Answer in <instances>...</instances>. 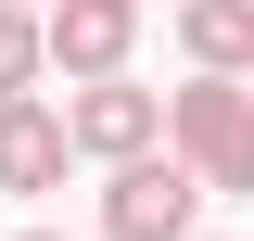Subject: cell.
<instances>
[{"mask_svg":"<svg viewBox=\"0 0 254 241\" xmlns=\"http://www.w3.org/2000/svg\"><path fill=\"white\" fill-rule=\"evenodd\" d=\"M178 51H190V63H229V76H254V0H178Z\"/></svg>","mask_w":254,"mask_h":241,"instance_id":"cell-6","label":"cell"},{"mask_svg":"<svg viewBox=\"0 0 254 241\" xmlns=\"http://www.w3.org/2000/svg\"><path fill=\"white\" fill-rule=\"evenodd\" d=\"M64 152H76V127H64L38 89H13V102H0V190H13V203H38V190L64 178Z\"/></svg>","mask_w":254,"mask_h":241,"instance_id":"cell-5","label":"cell"},{"mask_svg":"<svg viewBox=\"0 0 254 241\" xmlns=\"http://www.w3.org/2000/svg\"><path fill=\"white\" fill-rule=\"evenodd\" d=\"M203 203H216V178H203L178 140L102 165V241H190V229H203Z\"/></svg>","mask_w":254,"mask_h":241,"instance_id":"cell-1","label":"cell"},{"mask_svg":"<svg viewBox=\"0 0 254 241\" xmlns=\"http://www.w3.org/2000/svg\"><path fill=\"white\" fill-rule=\"evenodd\" d=\"M190 241H203V229H190Z\"/></svg>","mask_w":254,"mask_h":241,"instance_id":"cell-9","label":"cell"},{"mask_svg":"<svg viewBox=\"0 0 254 241\" xmlns=\"http://www.w3.org/2000/svg\"><path fill=\"white\" fill-rule=\"evenodd\" d=\"M13 241H64V229H13Z\"/></svg>","mask_w":254,"mask_h":241,"instance_id":"cell-8","label":"cell"},{"mask_svg":"<svg viewBox=\"0 0 254 241\" xmlns=\"http://www.w3.org/2000/svg\"><path fill=\"white\" fill-rule=\"evenodd\" d=\"M38 13H51V76H115L153 0H38Z\"/></svg>","mask_w":254,"mask_h":241,"instance_id":"cell-4","label":"cell"},{"mask_svg":"<svg viewBox=\"0 0 254 241\" xmlns=\"http://www.w3.org/2000/svg\"><path fill=\"white\" fill-rule=\"evenodd\" d=\"M64 127H76V152H89V165H127V152L165 140V102L115 63V76H64Z\"/></svg>","mask_w":254,"mask_h":241,"instance_id":"cell-3","label":"cell"},{"mask_svg":"<svg viewBox=\"0 0 254 241\" xmlns=\"http://www.w3.org/2000/svg\"><path fill=\"white\" fill-rule=\"evenodd\" d=\"M38 76H51V13L38 0H0V102L38 89Z\"/></svg>","mask_w":254,"mask_h":241,"instance_id":"cell-7","label":"cell"},{"mask_svg":"<svg viewBox=\"0 0 254 241\" xmlns=\"http://www.w3.org/2000/svg\"><path fill=\"white\" fill-rule=\"evenodd\" d=\"M165 140H178L216 190H254V89L229 63H190V89H165Z\"/></svg>","mask_w":254,"mask_h":241,"instance_id":"cell-2","label":"cell"}]
</instances>
